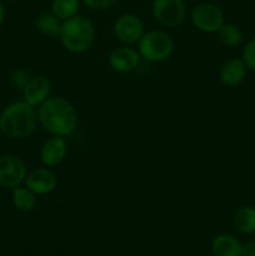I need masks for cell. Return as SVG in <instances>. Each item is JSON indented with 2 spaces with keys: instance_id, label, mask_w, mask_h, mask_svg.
<instances>
[{
  "instance_id": "1",
  "label": "cell",
  "mask_w": 255,
  "mask_h": 256,
  "mask_svg": "<svg viewBox=\"0 0 255 256\" xmlns=\"http://www.w3.org/2000/svg\"><path fill=\"white\" fill-rule=\"evenodd\" d=\"M38 122L52 136H68L78 124V112L62 98H49L38 108Z\"/></svg>"
},
{
  "instance_id": "2",
  "label": "cell",
  "mask_w": 255,
  "mask_h": 256,
  "mask_svg": "<svg viewBox=\"0 0 255 256\" xmlns=\"http://www.w3.org/2000/svg\"><path fill=\"white\" fill-rule=\"evenodd\" d=\"M38 112L26 102L8 105L0 114V132L12 139L30 136L36 129Z\"/></svg>"
},
{
  "instance_id": "3",
  "label": "cell",
  "mask_w": 255,
  "mask_h": 256,
  "mask_svg": "<svg viewBox=\"0 0 255 256\" xmlns=\"http://www.w3.org/2000/svg\"><path fill=\"white\" fill-rule=\"evenodd\" d=\"M59 38L68 52L80 54L86 52L94 42L95 28L88 18L75 15L62 22Z\"/></svg>"
},
{
  "instance_id": "4",
  "label": "cell",
  "mask_w": 255,
  "mask_h": 256,
  "mask_svg": "<svg viewBox=\"0 0 255 256\" xmlns=\"http://www.w3.org/2000/svg\"><path fill=\"white\" fill-rule=\"evenodd\" d=\"M138 52L140 58L146 62H160L169 59L174 52V42L166 32L152 30L144 32L138 42Z\"/></svg>"
},
{
  "instance_id": "5",
  "label": "cell",
  "mask_w": 255,
  "mask_h": 256,
  "mask_svg": "<svg viewBox=\"0 0 255 256\" xmlns=\"http://www.w3.org/2000/svg\"><path fill=\"white\" fill-rule=\"evenodd\" d=\"M192 25L202 32H218L224 24V12L218 5L212 2L198 4L190 14Z\"/></svg>"
},
{
  "instance_id": "6",
  "label": "cell",
  "mask_w": 255,
  "mask_h": 256,
  "mask_svg": "<svg viewBox=\"0 0 255 256\" xmlns=\"http://www.w3.org/2000/svg\"><path fill=\"white\" fill-rule=\"evenodd\" d=\"M185 4L182 0H154L152 15L160 25L175 28L185 19Z\"/></svg>"
},
{
  "instance_id": "7",
  "label": "cell",
  "mask_w": 255,
  "mask_h": 256,
  "mask_svg": "<svg viewBox=\"0 0 255 256\" xmlns=\"http://www.w3.org/2000/svg\"><path fill=\"white\" fill-rule=\"evenodd\" d=\"M25 162L15 155L0 156V186L4 189H15L25 182L26 178Z\"/></svg>"
},
{
  "instance_id": "8",
  "label": "cell",
  "mask_w": 255,
  "mask_h": 256,
  "mask_svg": "<svg viewBox=\"0 0 255 256\" xmlns=\"http://www.w3.org/2000/svg\"><path fill=\"white\" fill-rule=\"evenodd\" d=\"M114 34L120 42L128 45L136 44L144 35V24L135 14H122L115 20Z\"/></svg>"
},
{
  "instance_id": "9",
  "label": "cell",
  "mask_w": 255,
  "mask_h": 256,
  "mask_svg": "<svg viewBox=\"0 0 255 256\" xmlns=\"http://www.w3.org/2000/svg\"><path fill=\"white\" fill-rule=\"evenodd\" d=\"M24 182L25 186L32 190L35 195H46L55 190L58 185V178L52 170L38 168L26 174Z\"/></svg>"
},
{
  "instance_id": "10",
  "label": "cell",
  "mask_w": 255,
  "mask_h": 256,
  "mask_svg": "<svg viewBox=\"0 0 255 256\" xmlns=\"http://www.w3.org/2000/svg\"><path fill=\"white\" fill-rule=\"evenodd\" d=\"M50 92H52V84L49 79L38 75V76L30 78L29 82H26L22 89V96H24V102L36 108L49 99Z\"/></svg>"
},
{
  "instance_id": "11",
  "label": "cell",
  "mask_w": 255,
  "mask_h": 256,
  "mask_svg": "<svg viewBox=\"0 0 255 256\" xmlns=\"http://www.w3.org/2000/svg\"><path fill=\"white\" fill-rule=\"evenodd\" d=\"M140 62V54L138 50L129 46H122L112 50L109 56V65L114 72L125 74L138 68Z\"/></svg>"
},
{
  "instance_id": "12",
  "label": "cell",
  "mask_w": 255,
  "mask_h": 256,
  "mask_svg": "<svg viewBox=\"0 0 255 256\" xmlns=\"http://www.w3.org/2000/svg\"><path fill=\"white\" fill-rule=\"evenodd\" d=\"M68 152L66 140L62 136H52L42 144L40 149V159L48 168L62 164Z\"/></svg>"
},
{
  "instance_id": "13",
  "label": "cell",
  "mask_w": 255,
  "mask_h": 256,
  "mask_svg": "<svg viewBox=\"0 0 255 256\" xmlns=\"http://www.w3.org/2000/svg\"><path fill=\"white\" fill-rule=\"evenodd\" d=\"M246 74V65L242 59H230L222 65L219 70L220 82L225 86H236L244 80Z\"/></svg>"
},
{
  "instance_id": "14",
  "label": "cell",
  "mask_w": 255,
  "mask_h": 256,
  "mask_svg": "<svg viewBox=\"0 0 255 256\" xmlns=\"http://www.w3.org/2000/svg\"><path fill=\"white\" fill-rule=\"evenodd\" d=\"M212 250L214 256H242V245L229 234L218 235L212 240Z\"/></svg>"
},
{
  "instance_id": "15",
  "label": "cell",
  "mask_w": 255,
  "mask_h": 256,
  "mask_svg": "<svg viewBox=\"0 0 255 256\" xmlns=\"http://www.w3.org/2000/svg\"><path fill=\"white\" fill-rule=\"evenodd\" d=\"M12 204L19 212H32L36 206V195L26 186H18L12 189Z\"/></svg>"
},
{
  "instance_id": "16",
  "label": "cell",
  "mask_w": 255,
  "mask_h": 256,
  "mask_svg": "<svg viewBox=\"0 0 255 256\" xmlns=\"http://www.w3.org/2000/svg\"><path fill=\"white\" fill-rule=\"evenodd\" d=\"M62 22L54 12H42L36 19V28L42 34L49 36H59Z\"/></svg>"
},
{
  "instance_id": "17",
  "label": "cell",
  "mask_w": 255,
  "mask_h": 256,
  "mask_svg": "<svg viewBox=\"0 0 255 256\" xmlns=\"http://www.w3.org/2000/svg\"><path fill=\"white\" fill-rule=\"evenodd\" d=\"M234 225L242 234L255 232V208L244 206L234 215Z\"/></svg>"
},
{
  "instance_id": "18",
  "label": "cell",
  "mask_w": 255,
  "mask_h": 256,
  "mask_svg": "<svg viewBox=\"0 0 255 256\" xmlns=\"http://www.w3.org/2000/svg\"><path fill=\"white\" fill-rule=\"evenodd\" d=\"M80 0H52V10L62 22L78 15Z\"/></svg>"
},
{
  "instance_id": "19",
  "label": "cell",
  "mask_w": 255,
  "mask_h": 256,
  "mask_svg": "<svg viewBox=\"0 0 255 256\" xmlns=\"http://www.w3.org/2000/svg\"><path fill=\"white\" fill-rule=\"evenodd\" d=\"M218 36H219V40L224 45L230 48L239 46L242 42V32L236 25L234 24H222V28L218 30Z\"/></svg>"
},
{
  "instance_id": "20",
  "label": "cell",
  "mask_w": 255,
  "mask_h": 256,
  "mask_svg": "<svg viewBox=\"0 0 255 256\" xmlns=\"http://www.w3.org/2000/svg\"><path fill=\"white\" fill-rule=\"evenodd\" d=\"M242 62L246 65V69L252 70L255 72V36L248 42L242 50Z\"/></svg>"
},
{
  "instance_id": "21",
  "label": "cell",
  "mask_w": 255,
  "mask_h": 256,
  "mask_svg": "<svg viewBox=\"0 0 255 256\" xmlns=\"http://www.w3.org/2000/svg\"><path fill=\"white\" fill-rule=\"evenodd\" d=\"M30 74L26 72V70H16L12 74V78H10V82L14 85L16 89H24V86L26 85V82L30 80Z\"/></svg>"
},
{
  "instance_id": "22",
  "label": "cell",
  "mask_w": 255,
  "mask_h": 256,
  "mask_svg": "<svg viewBox=\"0 0 255 256\" xmlns=\"http://www.w3.org/2000/svg\"><path fill=\"white\" fill-rule=\"evenodd\" d=\"M85 5L95 10H105L112 6L118 0H82Z\"/></svg>"
},
{
  "instance_id": "23",
  "label": "cell",
  "mask_w": 255,
  "mask_h": 256,
  "mask_svg": "<svg viewBox=\"0 0 255 256\" xmlns=\"http://www.w3.org/2000/svg\"><path fill=\"white\" fill-rule=\"evenodd\" d=\"M242 256H255V242H248L242 245Z\"/></svg>"
},
{
  "instance_id": "24",
  "label": "cell",
  "mask_w": 255,
  "mask_h": 256,
  "mask_svg": "<svg viewBox=\"0 0 255 256\" xmlns=\"http://www.w3.org/2000/svg\"><path fill=\"white\" fill-rule=\"evenodd\" d=\"M4 16H5L4 6H2V2H0V26H2V22H4Z\"/></svg>"
},
{
  "instance_id": "25",
  "label": "cell",
  "mask_w": 255,
  "mask_h": 256,
  "mask_svg": "<svg viewBox=\"0 0 255 256\" xmlns=\"http://www.w3.org/2000/svg\"><path fill=\"white\" fill-rule=\"evenodd\" d=\"M4 2H14V0H4Z\"/></svg>"
},
{
  "instance_id": "26",
  "label": "cell",
  "mask_w": 255,
  "mask_h": 256,
  "mask_svg": "<svg viewBox=\"0 0 255 256\" xmlns=\"http://www.w3.org/2000/svg\"><path fill=\"white\" fill-rule=\"evenodd\" d=\"M254 189H255V184H254Z\"/></svg>"
}]
</instances>
